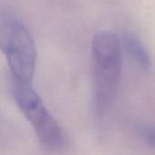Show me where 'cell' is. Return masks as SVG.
I'll use <instances>...</instances> for the list:
<instances>
[{"instance_id":"1","label":"cell","mask_w":155,"mask_h":155,"mask_svg":"<svg viewBox=\"0 0 155 155\" xmlns=\"http://www.w3.org/2000/svg\"><path fill=\"white\" fill-rule=\"evenodd\" d=\"M123 45L109 30L97 32L91 45V70L94 111L98 116L114 103L122 75Z\"/></svg>"},{"instance_id":"2","label":"cell","mask_w":155,"mask_h":155,"mask_svg":"<svg viewBox=\"0 0 155 155\" xmlns=\"http://www.w3.org/2000/svg\"><path fill=\"white\" fill-rule=\"evenodd\" d=\"M0 45L12 80L31 84L35 70L36 50L30 32L21 20L10 15H2Z\"/></svg>"},{"instance_id":"3","label":"cell","mask_w":155,"mask_h":155,"mask_svg":"<svg viewBox=\"0 0 155 155\" xmlns=\"http://www.w3.org/2000/svg\"><path fill=\"white\" fill-rule=\"evenodd\" d=\"M11 93L16 106L32 125L41 144L53 153L64 150L66 140L62 128L31 84L12 80Z\"/></svg>"},{"instance_id":"4","label":"cell","mask_w":155,"mask_h":155,"mask_svg":"<svg viewBox=\"0 0 155 155\" xmlns=\"http://www.w3.org/2000/svg\"><path fill=\"white\" fill-rule=\"evenodd\" d=\"M123 45L128 55L143 70L151 67V57L143 43L134 35L127 33L123 37Z\"/></svg>"},{"instance_id":"5","label":"cell","mask_w":155,"mask_h":155,"mask_svg":"<svg viewBox=\"0 0 155 155\" xmlns=\"http://www.w3.org/2000/svg\"><path fill=\"white\" fill-rule=\"evenodd\" d=\"M139 134L143 140L155 151V126L143 125L139 128Z\"/></svg>"}]
</instances>
